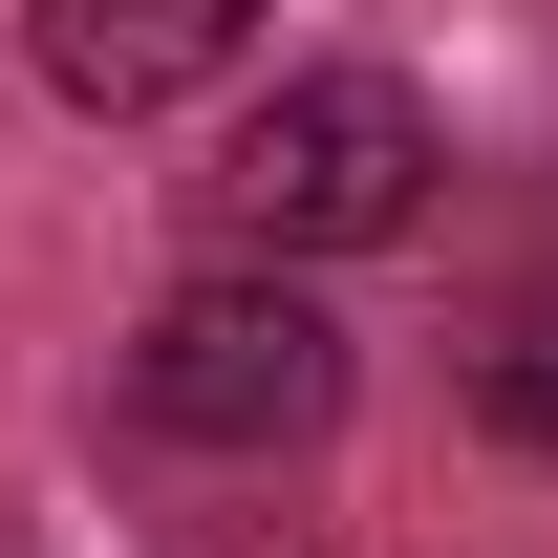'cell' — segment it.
<instances>
[{"label":"cell","mask_w":558,"mask_h":558,"mask_svg":"<svg viewBox=\"0 0 558 558\" xmlns=\"http://www.w3.org/2000/svg\"><path fill=\"white\" fill-rule=\"evenodd\" d=\"M429 172H451V150H429V108L387 65H301L279 108H236V150L194 172V215H215V258H279V279H301V258L409 236Z\"/></svg>","instance_id":"cell-1"},{"label":"cell","mask_w":558,"mask_h":558,"mask_svg":"<svg viewBox=\"0 0 558 558\" xmlns=\"http://www.w3.org/2000/svg\"><path fill=\"white\" fill-rule=\"evenodd\" d=\"M130 429L150 451H323L344 429V323L279 258L194 279V301H150V344H130Z\"/></svg>","instance_id":"cell-2"},{"label":"cell","mask_w":558,"mask_h":558,"mask_svg":"<svg viewBox=\"0 0 558 558\" xmlns=\"http://www.w3.org/2000/svg\"><path fill=\"white\" fill-rule=\"evenodd\" d=\"M22 44H44L65 108H172V86H215L258 44V0H22Z\"/></svg>","instance_id":"cell-3"},{"label":"cell","mask_w":558,"mask_h":558,"mask_svg":"<svg viewBox=\"0 0 558 558\" xmlns=\"http://www.w3.org/2000/svg\"><path fill=\"white\" fill-rule=\"evenodd\" d=\"M473 387H494V429H515V451H558V279L494 323V365H473Z\"/></svg>","instance_id":"cell-4"}]
</instances>
